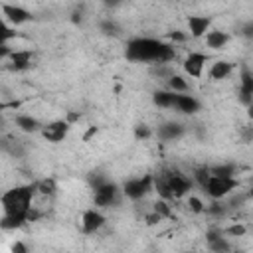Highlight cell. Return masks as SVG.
Segmentation results:
<instances>
[{
  "mask_svg": "<svg viewBox=\"0 0 253 253\" xmlns=\"http://www.w3.org/2000/svg\"><path fill=\"white\" fill-rule=\"evenodd\" d=\"M174 49L168 43H162L158 40H150V38H136L130 40L126 45V57L132 61H170L174 59Z\"/></svg>",
  "mask_w": 253,
  "mask_h": 253,
  "instance_id": "6da1fadb",
  "label": "cell"
},
{
  "mask_svg": "<svg viewBox=\"0 0 253 253\" xmlns=\"http://www.w3.org/2000/svg\"><path fill=\"white\" fill-rule=\"evenodd\" d=\"M38 190V184H32V186H18V188H12L8 190L4 196H2V208H4V213H22V215H28L30 210H32V196L34 192Z\"/></svg>",
  "mask_w": 253,
  "mask_h": 253,
  "instance_id": "7a4b0ae2",
  "label": "cell"
},
{
  "mask_svg": "<svg viewBox=\"0 0 253 253\" xmlns=\"http://www.w3.org/2000/svg\"><path fill=\"white\" fill-rule=\"evenodd\" d=\"M162 176H164V180H166V184H168V188H170V192H172L174 198H182L184 194H188V192L192 190V180L186 178V176H184L182 172H178V170L164 172Z\"/></svg>",
  "mask_w": 253,
  "mask_h": 253,
  "instance_id": "3957f363",
  "label": "cell"
},
{
  "mask_svg": "<svg viewBox=\"0 0 253 253\" xmlns=\"http://www.w3.org/2000/svg\"><path fill=\"white\" fill-rule=\"evenodd\" d=\"M235 188H237V180H235V178H217V176H211V178L208 180V184L204 186V190H206L213 200L227 196V194H229L231 190H235Z\"/></svg>",
  "mask_w": 253,
  "mask_h": 253,
  "instance_id": "277c9868",
  "label": "cell"
},
{
  "mask_svg": "<svg viewBox=\"0 0 253 253\" xmlns=\"http://www.w3.org/2000/svg\"><path fill=\"white\" fill-rule=\"evenodd\" d=\"M152 186V176H144V178H136V180H128L125 184V194L132 200L142 198Z\"/></svg>",
  "mask_w": 253,
  "mask_h": 253,
  "instance_id": "5b68a950",
  "label": "cell"
},
{
  "mask_svg": "<svg viewBox=\"0 0 253 253\" xmlns=\"http://www.w3.org/2000/svg\"><path fill=\"white\" fill-rule=\"evenodd\" d=\"M115 200H117V186L113 182H105L95 188V204L97 206L109 208Z\"/></svg>",
  "mask_w": 253,
  "mask_h": 253,
  "instance_id": "8992f818",
  "label": "cell"
},
{
  "mask_svg": "<svg viewBox=\"0 0 253 253\" xmlns=\"http://www.w3.org/2000/svg\"><path fill=\"white\" fill-rule=\"evenodd\" d=\"M67 130H69V123L67 121H53V123H49V125H45L42 128V134L51 142H59V140L65 138Z\"/></svg>",
  "mask_w": 253,
  "mask_h": 253,
  "instance_id": "52a82bcc",
  "label": "cell"
},
{
  "mask_svg": "<svg viewBox=\"0 0 253 253\" xmlns=\"http://www.w3.org/2000/svg\"><path fill=\"white\" fill-rule=\"evenodd\" d=\"M103 223H105V217H103L99 211H95V210H87V211L83 213L81 225H83V231H85V233H95Z\"/></svg>",
  "mask_w": 253,
  "mask_h": 253,
  "instance_id": "ba28073f",
  "label": "cell"
},
{
  "mask_svg": "<svg viewBox=\"0 0 253 253\" xmlns=\"http://www.w3.org/2000/svg\"><path fill=\"white\" fill-rule=\"evenodd\" d=\"M204 63H206V55L204 53H190L184 61V69L192 75V77H200L202 75V69H204Z\"/></svg>",
  "mask_w": 253,
  "mask_h": 253,
  "instance_id": "9c48e42d",
  "label": "cell"
},
{
  "mask_svg": "<svg viewBox=\"0 0 253 253\" xmlns=\"http://www.w3.org/2000/svg\"><path fill=\"white\" fill-rule=\"evenodd\" d=\"M239 95H241V101L245 105H251L253 103V73L249 69H243L241 71V89H239Z\"/></svg>",
  "mask_w": 253,
  "mask_h": 253,
  "instance_id": "30bf717a",
  "label": "cell"
},
{
  "mask_svg": "<svg viewBox=\"0 0 253 253\" xmlns=\"http://www.w3.org/2000/svg\"><path fill=\"white\" fill-rule=\"evenodd\" d=\"M2 12H4V16H6L10 22H14V24H22V22H28V20L32 18L30 12L24 10V8H20V6H10V4H6V6H2Z\"/></svg>",
  "mask_w": 253,
  "mask_h": 253,
  "instance_id": "8fae6325",
  "label": "cell"
},
{
  "mask_svg": "<svg viewBox=\"0 0 253 253\" xmlns=\"http://www.w3.org/2000/svg\"><path fill=\"white\" fill-rule=\"evenodd\" d=\"M206 239L213 253H229V243L221 237V231H208Z\"/></svg>",
  "mask_w": 253,
  "mask_h": 253,
  "instance_id": "7c38bea8",
  "label": "cell"
},
{
  "mask_svg": "<svg viewBox=\"0 0 253 253\" xmlns=\"http://www.w3.org/2000/svg\"><path fill=\"white\" fill-rule=\"evenodd\" d=\"M188 26H190V32H192L194 38H202L210 28V18H206V16H190L188 18Z\"/></svg>",
  "mask_w": 253,
  "mask_h": 253,
  "instance_id": "4fadbf2b",
  "label": "cell"
},
{
  "mask_svg": "<svg viewBox=\"0 0 253 253\" xmlns=\"http://www.w3.org/2000/svg\"><path fill=\"white\" fill-rule=\"evenodd\" d=\"M10 59H12V69L20 71V69H26L32 65V51H12L10 53Z\"/></svg>",
  "mask_w": 253,
  "mask_h": 253,
  "instance_id": "5bb4252c",
  "label": "cell"
},
{
  "mask_svg": "<svg viewBox=\"0 0 253 253\" xmlns=\"http://www.w3.org/2000/svg\"><path fill=\"white\" fill-rule=\"evenodd\" d=\"M182 132H184V128H182V125H178V123H164V125L158 128V136H160L162 140H174V138H178Z\"/></svg>",
  "mask_w": 253,
  "mask_h": 253,
  "instance_id": "9a60e30c",
  "label": "cell"
},
{
  "mask_svg": "<svg viewBox=\"0 0 253 253\" xmlns=\"http://www.w3.org/2000/svg\"><path fill=\"white\" fill-rule=\"evenodd\" d=\"M174 107L182 113H196L200 109V103L190 95H176V105Z\"/></svg>",
  "mask_w": 253,
  "mask_h": 253,
  "instance_id": "2e32d148",
  "label": "cell"
},
{
  "mask_svg": "<svg viewBox=\"0 0 253 253\" xmlns=\"http://www.w3.org/2000/svg\"><path fill=\"white\" fill-rule=\"evenodd\" d=\"M227 40H229V36H227L225 32H219V30H215V32H208V34H206V43H208L210 47H213V49L223 47V45L227 43Z\"/></svg>",
  "mask_w": 253,
  "mask_h": 253,
  "instance_id": "e0dca14e",
  "label": "cell"
},
{
  "mask_svg": "<svg viewBox=\"0 0 253 253\" xmlns=\"http://www.w3.org/2000/svg\"><path fill=\"white\" fill-rule=\"evenodd\" d=\"M231 67H233V65H231L229 61H217V63L211 65V69H210V77L215 79V81L225 79V77L231 73Z\"/></svg>",
  "mask_w": 253,
  "mask_h": 253,
  "instance_id": "ac0fdd59",
  "label": "cell"
},
{
  "mask_svg": "<svg viewBox=\"0 0 253 253\" xmlns=\"http://www.w3.org/2000/svg\"><path fill=\"white\" fill-rule=\"evenodd\" d=\"M26 221H28V215H22V213H16V215L4 213V217H2L0 223H2L4 229H16V227H22Z\"/></svg>",
  "mask_w": 253,
  "mask_h": 253,
  "instance_id": "d6986e66",
  "label": "cell"
},
{
  "mask_svg": "<svg viewBox=\"0 0 253 253\" xmlns=\"http://www.w3.org/2000/svg\"><path fill=\"white\" fill-rule=\"evenodd\" d=\"M154 103L158 107H174L176 105V93H168V91H156L154 93Z\"/></svg>",
  "mask_w": 253,
  "mask_h": 253,
  "instance_id": "ffe728a7",
  "label": "cell"
},
{
  "mask_svg": "<svg viewBox=\"0 0 253 253\" xmlns=\"http://www.w3.org/2000/svg\"><path fill=\"white\" fill-rule=\"evenodd\" d=\"M16 125H18L22 130H26V132H36V130L40 128V123H38L36 119H32V117H26V115L16 117Z\"/></svg>",
  "mask_w": 253,
  "mask_h": 253,
  "instance_id": "44dd1931",
  "label": "cell"
},
{
  "mask_svg": "<svg viewBox=\"0 0 253 253\" xmlns=\"http://www.w3.org/2000/svg\"><path fill=\"white\" fill-rule=\"evenodd\" d=\"M233 172H235V166L233 164H223V166L210 168V174L211 176H217V178H233Z\"/></svg>",
  "mask_w": 253,
  "mask_h": 253,
  "instance_id": "7402d4cb",
  "label": "cell"
},
{
  "mask_svg": "<svg viewBox=\"0 0 253 253\" xmlns=\"http://www.w3.org/2000/svg\"><path fill=\"white\" fill-rule=\"evenodd\" d=\"M154 186H156V192L164 198V200H172L174 196H172V192H170V188H168V184H166V180H164V176L160 174L158 178H156V182H154Z\"/></svg>",
  "mask_w": 253,
  "mask_h": 253,
  "instance_id": "603a6c76",
  "label": "cell"
},
{
  "mask_svg": "<svg viewBox=\"0 0 253 253\" xmlns=\"http://www.w3.org/2000/svg\"><path fill=\"white\" fill-rule=\"evenodd\" d=\"M38 192L43 194V196H51L55 192V182L51 178H45V180L38 182Z\"/></svg>",
  "mask_w": 253,
  "mask_h": 253,
  "instance_id": "cb8c5ba5",
  "label": "cell"
},
{
  "mask_svg": "<svg viewBox=\"0 0 253 253\" xmlns=\"http://www.w3.org/2000/svg\"><path fill=\"white\" fill-rule=\"evenodd\" d=\"M168 85H170V89L176 93V91H188V83L180 77V75H172L170 79H168Z\"/></svg>",
  "mask_w": 253,
  "mask_h": 253,
  "instance_id": "d4e9b609",
  "label": "cell"
},
{
  "mask_svg": "<svg viewBox=\"0 0 253 253\" xmlns=\"http://www.w3.org/2000/svg\"><path fill=\"white\" fill-rule=\"evenodd\" d=\"M154 211H156L160 217H172V211H170V208H168L166 202H156V204H154Z\"/></svg>",
  "mask_w": 253,
  "mask_h": 253,
  "instance_id": "484cf974",
  "label": "cell"
},
{
  "mask_svg": "<svg viewBox=\"0 0 253 253\" xmlns=\"http://www.w3.org/2000/svg\"><path fill=\"white\" fill-rule=\"evenodd\" d=\"M211 178V174H210V170L208 168H200V170H196V180L200 182V186L204 188L206 184H208V180Z\"/></svg>",
  "mask_w": 253,
  "mask_h": 253,
  "instance_id": "4316f807",
  "label": "cell"
},
{
  "mask_svg": "<svg viewBox=\"0 0 253 253\" xmlns=\"http://www.w3.org/2000/svg\"><path fill=\"white\" fill-rule=\"evenodd\" d=\"M134 136H136V138H146V136H150V130H148V126H144V125H138V126L134 128Z\"/></svg>",
  "mask_w": 253,
  "mask_h": 253,
  "instance_id": "83f0119b",
  "label": "cell"
},
{
  "mask_svg": "<svg viewBox=\"0 0 253 253\" xmlns=\"http://www.w3.org/2000/svg\"><path fill=\"white\" fill-rule=\"evenodd\" d=\"M225 233L239 237V235H243V233H245V225H231V227H227V229H225Z\"/></svg>",
  "mask_w": 253,
  "mask_h": 253,
  "instance_id": "f1b7e54d",
  "label": "cell"
},
{
  "mask_svg": "<svg viewBox=\"0 0 253 253\" xmlns=\"http://www.w3.org/2000/svg\"><path fill=\"white\" fill-rule=\"evenodd\" d=\"M101 28H103V32H105V34H117V32H119V28H117V24H115V22H103V24H101Z\"/></svg>",
  "mask_w": 253,
  "mask_h": 253,
  "instance_id": "f546056e",
  "label": "cell"
},
{
  "mask_svg": "<svg viewBox=\"0 0 253 253\" xmlns=\"http://www.w3.org/2000/svg\"><path fill=\"white\" fill-rule=\"evenodd\" d=\"M190 208H192V210H194L196 213H200V211H204V204H202V202H200L198 198H194V196L190 198Z\"/></svg>",
  "mask_w": 253,
  "mask_h": 253,
  "instance_id": "4dcf8cb0",
  "label": "cell"
},
{
  "mask_svg": "<svg viewBox=\"0 0 253 253\" xmlns=\"http://www.w3.org/2000/svg\"><path fill=\"white\" fill-rule=\"evenodd\" d=\"M12 253H28V249H26V245L22 241H16L12 245Z\"/></svg>",
  "mask_w": 253,
  "mask_h": 253,
  "instance_id": "1f68e13d",
  "label": "cell"
},
{
  "mask_svg": "<svg viewBox=\"0 0 253 253\" xmlns=\"http://www.w3.org/2000/svg\"><path fill=\"white\" fill-rule=\"evenodd\" d=\"M160 219H162V217H160L156 211H154V213H150V215H146V223H148V225H154V223H156V221H160Z\"/></svg>",
  "mask_w": 253,
  "mask_h": 253,
  "instance_id": "d6a6232c",
  "label": "cell"
},
{
  "mask_svg": "<svg viewBox=\"0 0 253 253\" xmlns=\"http://www.w3.org/2000/svg\"><path fill=\"white\" fill-rule=\"evenodd\" d=\"M243 36L245 38H253V22H249V24L243 26Z\"/></svg>",
  "mask_w": 253,
  "mask_h": 253,
  "instance_id": "836d02e7",
  "label": "cell"
},
{
  "mask_svg": "<svg viewBox=\"0 0 253 253\" xmlns=\"http://www.w3.org/2000/svg\"><path fill=\"white\" fill-rule=\"evenodd\" d=\"M170 38L172 40H178V42H184V34H180V32H172Z\"/></svg>",
  "mask_w": 253,
  "mask_h": 253,
  "instance_id": "e575fe53",
  "label": "cell"
},
{
  "mask_svg": "<svg viewBox=\"0 0 253 253\" xmlns=\"http://www.w3.org/2000/svg\"><path fill=\"white\" fill-rule=\"evenodd\" d=\"M95 132H97V126H91V128H89V130L85 132V136H83V138H85V140H89V138H91V136H93Z\"/></svg>",
  "mask_w": 253,
  "mask_h": 253,
  "instance_id": "d590c367",
  "label": "cell"
},
{
  "mask_svg": "<svg viewBox=\"0 0 253 253\" xmlns=\"http://www.w3.org/2000/svg\"><path fill=\"white\" fill-rule=\"evenodd\" d=\"M77 119H79V115H77V113H69V117H67V121H69V123H73V121H77Z\"/></svg>",
  "mask_w": 253,
  "mask_h": 253,
  "instance_id": "8d00e7d4",
  "label": "cell"
},
{
  "mask_svg": "<svg viewBox=\"0 0 253 253\" xmlns=\"http://www.w3.org/2000/svg\"><path fill=\"white\" fill-rule=\"evenodd\" d=\"M73 22H81V16H79V14H77V12H75V14H73Z\"/></svg>",
  "mask_w": 253,
  "mask_h": 253,
  "instance_id": "74e56055",
  "label": "cell"
},
{
  "mask_svg": "<svg viewBox=\"0 0 253 253\" xmlns=\"http://www.w3.org/2000/svg\"><path fill=\"white\" fill-rule=\"evenodd\" d=\"M249 196H251V198H253V190H251V192H249Z\"/></svg>",
  "mask_w": 253,
  "mask_h": 253,
  "instance_id": "f35d334b",
  "label": "cell"
}]
</instances>
